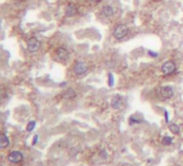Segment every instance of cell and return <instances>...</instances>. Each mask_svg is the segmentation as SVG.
<instances>
[{
  "mask_svg": "<svg viewBox=\"0 0 183 166\" xmlns=\"http://www.w3.org/2000/svg\"><path fill=\"white\" fill-rule=\"evenodd\" d=\"M127 34H128V28L125 25H117L113 32L114 38L117 39V40H121V39L125 38L127 36Z\"/></svg>",
  "mask_w": 183,
  "mask_h": 166,
  "instance_id": "6da1fadb",
  "label": "cell"
},
{
  "mask_svg": "<svg viewBox=\"0 0 183 166\" xmlns=\"http://www.w3.org/2000/svg\"><path fill=\"white\" fill-rule=\"evenodd\" d=\"M24 160V155L21 151H12L8 154V161L10 163L13 164H19L21 162H23Z\"/></svg>",
  "mask_w": 183,
  "mask_h": 166,
  "instance_id": "7a4b0ae2",
  "label": "cell"
},
{
  "mask_svg": "<svg viewBox=\"0 0 183 166\" xmlns=\"http://www.w3.org/2000/svg\"><path fill=\"white\" fill-rule=\"evenodd\" d=\"M176 64L172 60H168L166 63L163 64V66H162V72H163V75H172L174 71H176Z\"/></svg>",
  "mask_w": 183,
  "mask_h": 166,
  "instance_id": "3957f363",
  "label": "cell"
},
{
  "mask_svg": "<svg viewBox=\"0 0 183 166\" xmlns=\"http://www.w3.org/2000/svg\"><path fill=\"white\" fill-rule=\"evenodd\" d=\"M40 41L37 39V38L32 37V38H29L28 40H27V49H28L29 52H31V53H35V52H38L39 49H40Z\"/></svg>",
  "mask_w": 183,
  "mask_h": 166,
  "instance_id": "277c9868",
  "label": "cell"
},
{
  "mask_svg": "<svg viewBox=\"0 0 183 166\" xmlns=\"http://www.w3.org/2000/svg\"><path fill=\"white\" fill-rule=\"evenodd\" d=\"M159 95H161L162 98H164V99H169L174 96V88H171V86H163L159 90Z\"/></svg>",
  "mask_w": 183,
  "mask_h": 166,
  "instance_id": "5b68a950",
  "label": "cell"
},
{
  "mask_svg": "<svg viewBox=\"0 0 183 166\" xmlns=\"http://www.w3.org/2000/svg\"><path fill=\"white\" fill-rule=\"evenodd\" d=\"M73 71L78 75H83V73H85L87 71V65L85 63H83V62H76L74 64V66H73Z\"/></svg>",
  "mask_w": 183,
  "mask_h": 166,
  "instance_id": "8992f818",
  "label": "cell"
},
{
  "mask_svg": "<svg viewBox=\"0 0 183 166\" xmlns=\"http://www.w3.org/2000/svg\"><path fill=\"white\" fill-rule=\"evenodd\" d=\"M122 97H121L120 95H114L113 97L111 98V107L115 110H119L122 107Z\"/></svg>",
  "mask_w": 183,
  "mask_h": 166,
  "instance_id": "52a82bcc",
  "label": "cell"
},
{
  "mask_svg": "<svg viewBox=\"0 0 183 166\" xmlns=\"http://www.w3.org/2000/svg\"><path fill=\"white\" fill-rule=\"evenodd\" d=\"M55 57L58 60H65L68 57V51L65 47H58L55 52Z\"/></svg>",
  "mask_w": 183,
  "mask_h": 166,
  "instance_id": "ba28073f",
  "label": "cell"
},
{
  "mask_svg": "<svg viewBox=\"0 0 183 166\" xmlns=\"http://www.w3.org/2000/svg\"><path fill=\"white\" fill-rule=\"evenodd\" d=\"M76 13V8L73 3H69L65 9V15L66 16H73Z\"/></svg>",
  "mask_w": 183,
  "mask_h": 166,
  "instance_id": "9c48e42d",
  "label": "cell"
},
{
  "mask_svg": "<svg viewBox=\"0 0 183 166\" xmlns=\"http://www.w3.org/2000/svg\"><path fill=\"white\" fill-rule=\"evenodd\" d=\"M76 96V93L73 88H68V90H66V91L64 92L63 94V97L65 99H73Z\"/></svg>",
  "mask_w": 183,
  "mask_h": 166,
  "instance_id": "30bf717a",
  "label": "cell"
},
{
  "mask_svg": "<svg viewBox=\"0 0 183 166\" xmlns=\"http://www.w3.org/2000/svg\"><path fill=\"white\" fill-rule=\"evenodd\" d=\"M9 144H10L9 138L6 137V134H1V137H0V148L1 149H6Z\"/></svg>",
  "mask_w": 183,
  "mask_h": 166,
  "instance_id": "8fae6325",
  "label": "cell"
},
{
  "mask_svg": "<svg viewBox=\"0 0 183 166\" xmlns=\"http://www.w3.org/2000/svg\"><path fill=\"white\" fill-rule=\"evenodd\" d=\"M102 14H104L106 17H110L114 14V9L111 6H104L102 9Z\"/></svg>",
  "mask_w": 183,
  "mask_h": 166,
  "instance_id": "7c38bea8",
  "label": "cell"
},
{
  "mask_svg": "<svg viewBox=\"0 0 183 166\" xmlns=\"http://www.w3.org/2000/svg\"><path fill=\"white\" fill-rule=\"evenodd\" d=\"M169 131H170L172 134L178 135L179 133H180V126L178 125V124H174V123H172V124H170V125H169Z\"/></svg>",
  "mask_w": 183,
  "mask_h": 166,
  "instance_id": "4fadbf2b",
  "label": "cell"
},
{
  "mask_svg": "<svg viewBox=\"0 0 183 166\" xmlns=\"http://www.w3.org/2000/svg\"><path fill=\"white\" fill-rule=\"evenodd\" d=\"M162 144L164 146H169V144H172V138L169 137V136H164V138L162 139Z\"/></svg>",
  "mask_w": 183,
  "mask_h": 166,
  "instance_id": "5bb4252c",
  "label": "cell"
},
{
  "mask_svg": "<svg viewBox=\"0 0 183 166\" xmlns=\"http://www.w3.org/2000/svg\"><path fill=\"white\" fill-rule=\"evenodd\" d=\"M35 126H36V121H30V122L27 124V131H28V132L34 131Z\"/></svg>",
  "mask_w": 183,
  "mask_h": 166,
  "instance_id": "9a60e30c",
  "label": "cell"
},
{
  "mask_svg": "<svg viewBox=\"0 0 183 166\" xmlns=\"http://www.w3.org/2000/svg\"><path fill=\"white\" fill-rule=\"evenodd\" d=\"M113 83H114L113 75H112V73H109V75H108V84H109V86H113Z\"/></svg>",
  "mask_w": 183,
  "mask_h": 166,
  "instance_id": "2e32d148",
  "label": "cell"
},
{
  "mask_svg": "<svg viewBox=\"0 0 183 166\" xmlns=\"http://www.w3.org/2000/svg\"><path fill=\"white\" fill-rule=\"evenodd\" d=\"M140 122H141V121L136 120L135 118H134V116H132V118L129 119V124H130V125H133V124H135V123H140Z\"/></svg>",
  "mask_w": 183,
  "mask_h": 166,
  "instance_id": "e0dca14e",
  "label": "cell"
},
{
  "mask_svg": "<svg viewBox=\"0 0 183 166\" xmlns=\"http://www.w3.org/2000/svg\"><path fill=\"white\" fill-rule=\"evenodd\" d=\"M100 155L102 157H104V159H107L108 157V154H107V152H106V151L104 150H101V152H100Z\"/></svg>",
  "mask_w": 183,
  "mask_h": 166,
  "instance_id": "ac0fdd59",
  "label": "cell"
},
{
  "mask_svg": "<svg viewBox=\"0 0 183 166\" xmlns=\"http://www.w3.org/2000/svg\"><path fill=\"white\" fill-rule=\"evenodd\" d=\"M38 139H39V136H38V135H36L35 138H34V140H32V144H34V146H35V144L38 142Z\"/></svg>",
  "mask_w": 183,
  "mask_h": 166,
  "instance_id": "d6986e66",
  "label": "cell"
},
{
  "mask_svg": "<svg viewBox=\"0 0 183 166\" xmlns=\"http://www.w3.org/2000/svg\"><path fill=\"white\" fill-rule=\"evenodd\" d=\"M148 53H149V55H151V56H153V57L157 56V53H154V52H152V51H149Z\"/></svg>",
  "mask_w": 183,
  "mask_h": 166,
  "instance_id": "ffe728a7",
  "label": "cell"
},
{
  "mask_svg": "<svg viewBox=\"0 0 183 166\" xmlns=\"http://www.w3.org/2000/svg\"><path fill=\"white\" fill-rule=\"evenodd\" d=\"M165 120H166V122H169V116H168L167 111H165Z\"/></svg>",
  "mask_w": 183,
  "mask_h": 166,
  "instance_id": "44dd1931",
  "label": "cell"
},
{
  "mask_svg": "<svg viewBox=\"0 0 183 166\" xmlns=\"http://www.w3.org/2000/svg\"><path fill=\"white\" fill-rule=\"evenodd\" d=\"M91 1H93V2H100L101 0H91Z\"/></svg>",
  "mask_w": 183,
  "mask_h": 166,
  "instance_id": "7402d4cb",
  "label": "cell"
}]
</instances>
